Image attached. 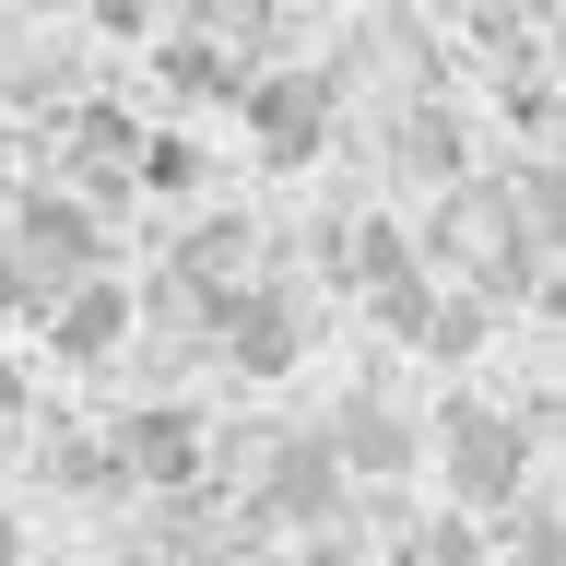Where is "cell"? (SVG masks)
<instances>
[{
    "label": "cell",
    "instance_id": "cell-8",
    "mask_svg": "<svg viewBox=\"0 0 566 566\" xmlns=\"http://www.w3.org/2000/svg\"><path fill=\"white\" fill-rule=\"evenodd\" d=\"M83 212L71 201H24V272H48V283H71V260H83Z\"/></svg>",
    "mask_w": 566,
    "mask_h": 566
},
{
    "label": "cell",
    "instance_id": "cell-10",
    "mask_svg": "<svg viewBox=\"0 0 566 566\" xmlns=\"http://www.w3.org/2000/svg\"><path fill=\"white\" fill-rule=\"evenodd\" d=\"M413 566H484V543H472V531H437V543H424Z\"/></svg>",
    "mask_w": 566,
    "mask_h": 566
},
{
    "label": "cell",
    "instance_id": "cell-13",
    "mask_svg": "<svg viewBox=\"0 0 566 566\" xmlns=\"http://www.w3.org/2000/svg\"><path fill=\"white\" fill-rule=\"evenodd\" d=\"M0 566H12V520H0Z\"/></svg>",
    "mask_w": 566,
    "mask_h": 566
},
{
    "label": "cell",
    "instance_id": "cell-6",
    "mask_svg": "<svg viewBox=\"0 0 566 566\" xmlns=\"http://www.w3.org/2000/svg\"><path fill=\"white\" fill-rule=\"evenodd\" d=\"M189 460H201V424L177 413V401H154V413L118 424V472H142V484H177Z\"/></svg>",
    "mask_w": 566,
    "mask_h": 566
},
{
    "label": "cell",
    "instance_id": "cell-5",
    "mask_svg": "<svg viewBox=\"0 0 566 566\" xmlns=\"http://www.w3.org/2000/svg\"><path fill=\"white\" fill-rule=\"evenodd\" d=\"M272 507L307 520V531L343 507V460H331V437H283V449H272Z\"/></svg>",
    "mask_w": 566,
    "mask_h": 566
},
{
    "label": "cell",
    "instance_id": "cell-3",
    "mask_svg": "<svg viewBox=\"0 0 566 566\" xmlns=\"http://www.w3.org/2000/svg\"><path fill=\"white\" fill-rule=\"evenodd\" d=\"M224 354H237L248 378H272V366H295V343H307V318L283 307V295H224Z\"/></svg>",
    "mask_w": 566,
    "mask_h": 566
},
{
    "label": "cell",
    "instance_id": "cell-4",
    "mask_svg": "<svg viewBox=\"0 0 566 566\" xmlns=\"http://www.w3.org/2000/svg\"><path fill=\"white\" fill-rule=\"evenodd\" d=\"M118 331H130V295H118V283H60V307H48V343H60L71 366L118 354Z\"/></svg>",
    "mask_w": 566,
    "mask_h": 566
},
{
    "label": "cell",
    "instance_id": "cell-11",
    "mask_svg": "<svg viewBox=\"0 0 566 566\" xmlns=\"http://www.w3.org/2000/svg\"><path fill=\"white\" fill-rule=\"evenodd\" d=\"M283 566H366V555H343V543H307V555H283Z\"/></svg>",
    "mask_w": 566,
    "mask_h": 566
},
{
    "label": "cell",
    "instance_id": "cell-9",
    "mask_svg": "<svg viewBox=\"0 0 566 566\" xmlns=\"http://www.w3.org/2000/svg\"><path fill=\"white\" fill-rule=\"evenodd\" d=\"M142 177L154 189H189V142H142Z\"/></svg>",
    "mask_w": 566,
    "mask_h": 566
},
{
    "label": "cell",
    "instance_id": "cell-2",
    "mask_svg": "<svg viewBox=\"0 0 566 566\" xmlns=\"http://www.w3.org/2000/svg\"><path fill=\"white\" fill-rule=\"evenodd\" d=\"M248 142H260L272 166H307L318 142H331V83H318V71H283V83H260V95H248Z\"/></svg>",
    "mask_w": 566,
    "mask_h": 566
},
{
    "label": "cell",
    "instance_id": "cell-12",
    "mask_svg": "<svg viewBox=\"0 0 566 566\" xmlns=\"http://www.w3.org/2000/svg\"><path fill=\"white\" fill-rule=\"evenodd\" d=\"M0 413H24V366L12 354H0Z\"/></svg>",
    "mask_w": 566,
    "mask_h": 566
},
{
    "label": "cell",
    "instance_id": "cell-7",
    "mask_svg": "<svg viewBox=\"0 0 566 566\" xmlns=\"http://www.w3.org/2000/svg\"><path fill=\"white\" fill-rule=\"evenodd\" d=\"M331 460H343V472H401V460H413V437H401V413H378V401H343Z\"/></svg>",
    "mask_w": 566,
    "mask_h": 566
},
{
    "label": "cell",
    "instance_id": "cell-1",
    "mask_svg": "<svg viewBox=\"0 0 566 566\" xmlns=\"http://www.w3.org/2000/svg\"><path fill=\"white\" fill-rule=\"evenodd\" d=\"M437 449H449V484L472 495V507H520V495H531V437L507 413H472V401H460Z\"/></svg>",
    "mask_w": 566,
    "mask_h": 566
}]
</instances>
